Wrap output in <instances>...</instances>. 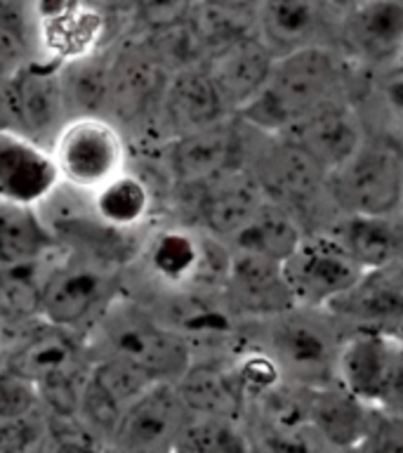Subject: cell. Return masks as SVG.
Returning <instances> with one entry per match:
<instances>
[{
    "label": "cell",
    "instance_id": "obj_1",
    "mask_svg": "<svg viewBox=\"0 0 403 453\" xmlns=\"http://www.w3.org/2000/svg\"><path fill=\"white\" fill-rule=\"evenodd\" d=\"M349 64L331 42L276 57L260 95L233 116L267 137H283L307 116L346 97Z\"/></svg>",
    "mask_w": 403,
    "mask_h": 453
},
{
    "label": "cell",
    "instance_id": "obj_2",
    "mask_svg": "<svg viewBox=\"0 0 403 453\" xmlns=\"http://www.w3.org/2000/svg\"><path fill=\"white\" fill-rule=\"evenodd\" d=\"M85 342L90 357H113L154 382H177L194 364L189 335L147 304L116 296L95 321Z\"/></svg>",
    "mask_w": 403,
    "mask_h": 453
},
{
    "label": "cell",
    "instance_id": "obj_3",
    "mask_svg": "<svg viewBox=\"0 0 403 453\" xmlns=\"http://www.w3.org/2000/svg\"><path fill=\"white\" fill-rule=\"evenodd\" d=\"M325 310L293 307L274 317L260 319L262 347L278 364L285 382L300 388H321L338 380V357L342 338L335 326L325 324Z\"/></svg>",
    "mask_w": 403,
    "mask_h": 453
},
{
    "label": "cell",
    "instance_id": "obj_4",
    "mask_svg": "<svg viewBox=\"0 0 403 453\" xmlns=\"http://www.w3.org/2000/svg\"><path fill=\"white\" fill-rule=\"evenodd\" d=\"M118 267L97 257L59 250L42 283L41 319L85 338L118 296Z\"/></svg>",
    "mask_w": 403,
    "mask_h": 453
},
{
    "label": "cell",
    "instance_id": "obj_5",
    "mask_svg": "<svg viewBox=\"0 0 403 453\" xmlns=\"http://www.w3.org/2000/svg\"><path fill=\"white\" fill-rule=\"evenodd\" d=\"M325 196L339 215L401 212L403 149L389 137H366L352 158L328 173Z\"/></svg>",
    "mask_w": 403,
    "mask_h": 453
},
{
    "label": "cell",
    "instance_id": "obj_6",
    "mask_svg": "<svg viewBox=\"0 0 403 453\" xmlns=\"http://www.w3.org/2000/svg\"><path fill=\"white\" fill-rule=\"evenodd\" d=\"M338 382L375 411L403 413V335L356 326L342 338Z\"/></svg>",
    "mask_w": 403,
    "mask_h": 453
},
{
    "label": "cell",
    "instance_id": "obj_7",
    "mask_svg": "<svg viewBox=\"0 0 403 453\" xmlns=\"http://www.w3.org/2000/svg\"><path fill=\"white\" fill-rule=\"evenodd\" d=\"M264 137L267 134L255 133V127L239 116H229L215 126L165 142V170L179 189L198 187L226 173L247 170Z\"/></svg>",
    "mask_w": 403,
    "mask_h": 453
},
{
    "label": "cell",
    "instance_id": "obj_8",
    "mask_svg": "<svg viewBox=\"0 0 403 453\" xmlns=\"http://www.w3.org/2000/svg\"><path fill=\"white\" fill-rule=\"evenodd\" d=\"M49 151L62 182L83 191H95L130 168V142L109 119L69 120Z\"/></svg>",
    "mask_w": 403,
    "mask_h": 453
},
{
    "label": "cell",
    "instance_id": "obj_9",
    "mask_svg": "<svg viewBox=\"0 0 403 453\" xmlns=\"http://www.w3.org/2000/svg\"><path fill=\"white\" fill-rule=\"evenodd\" d=\"M170 71L141 38L127 41L111 55V102L109 120L127 133L158 137V111Z\"/></svg>",
    "mask_w": 403,
    "mask_h": 453
},
{
    "label": "cell",
    "instance_id": "obj_10",
    "mask_svg": "<svg viewBox=\"0 0 403 453\" xmlns=\"http://www.w3.org/2000/svg\"><path fill=\"white\" fill-rule=\"evenodd\" d=\"M283 274L297 307L331 310L361 281L366 269L328 234H307L283 262Z\"/></svg>",
    "mask_w": 403,
    "mask_h": 453
},
{
    "label": "cell",
    "instance_id": "obj_11",
    "mask_svg": "<svg viewBox=\"0 0 403 453\" xmlns=\"http://www.w3.org/2000/svg\"><path fill=\"white\" fill-rule=\"evenodd\" d=\"M267 201L297 212L323 191L325 173L288 137H264L247 165Z\"/></svg>",
    "mask_w": 403,
    "mask_h": 453
},
{
    "label": "cell",
    "instance_id": "obj_12",
    "mask_svg": "<svg viewBox=\"0 0 403 453\" xmlns=\"http://www.w3.org/2000/svg\"><path fill=\"white\" fill-rule=\"evenodd\" d=\"M186 420L175 382H158L127 406L109 453H175Z\"/></svg>",
    "mask_w": 403,
    "mask_h": 453
},
{
    "label": "cell",
    "instance_id": "obj_13",
    "mask_svg": "<svg viewBox=\"0 0 403 453\" xmlns=\"http://www.w3.org/2000/svg\"><path fill=\"white\" fill-rule=\"evenodd\" d=\"M274 62V52L260 41V35L250 31L210 50L201 66L215 85L226 111L233 116L260 95L271 76Z\"/></svg>",
    "mask_w": 403,
    "mask_h": 453
},
{
    "label": "cell",
    "instance_id": "obj_14",
    "mask_svg": "<svg viewBox=\"0 0 403 453\" xmlns=\"http://www.w3.org/2000/svg\"><path fill=\"white\" fill-rule=\"evenodd\" d=\"M62 184L49 147L19 130L0 133V203L35 208Z\"/></svg>",
    "mask_w": 403,
    "mask_h": 453
},
{
    "label": "cell",
    "instance_id": "obj_15",
    "mask_svg": "<svg viewBox=\"0 0 403 453\" xmlns=\"http://www.w3.org/2000/svg\"><path fill=\"white\" fill-rule=\"evenodd\" d=\"M186 189L196 191L194 226L222 243H229L267 201L247 170L226 173Z\"/></svg>",
    "mask_w": 403,
    "mask_h": 453
},
{
    "label": "cell",
    "instance_id": "obj_16",
    "mask_svg": "<svg viewBox=\"0 0 403 453\" xmlns=\"http://www.w3.org/2000/svg\"><path fill=\"white\" fill-rule=\"evenodd\" d=\"M14 102L19 130L31 140L52 147L62 127L69 123V113L59 85V59H31L12 76Z\"/></svg>",
    "mask_w": 403,
    "mask_h": 453
},
{
    "label": "cell",
    "instance_id": "obj_17",
    "mask_svg": "<svg viewBox=\"0 0 403 453\" xmlns=\"http://www.w3.org/2000/svg\"><path fill=\"white\" fill-rule=\"evenodd\" d=\"M229 116L232 113L222 104L201 64L172 71L158 111V140L165 144L175 137L215 126Z\"/></svg>",
    "mask_w": 403,
    "mask_h": 453
},
{
    "label": "cell",
    "instance_id": "obj_18",
    "mask_svg": "<svg viewBox=\"0 0 403 453\" xmlns=\"http://www.w3.org/2000/svg\"><path fill=\"white\" fill-rule=\"evenodd\" d=\"M283 137L307 151L311 161L328 177V173L339 168L359 151L368 134L356 106L352 104V99L345 97L307 116Z\"/></svg>",
    "mask_w": 403,
    "mask_h": 453
},
{
    "label": "cell",
    "instance_id": "obj_19",
    "mask_svg": "<svg viewBox=\"0 0 403 453\" xmlns=\"http://www.w3.org/2000/svg\"><path fill=\"white\" fill-rule=\"evenodd\" d=\"M349 59L389 66L403 59V0H359L342 12Z\"/></svg>",
    "mask_w": 403,
    "mask_h": 453
},
{
    "label": "cell",
    "instance_id": "obj_20",
    "mask_svg": "<svg viewBox=\"0 0 403 453\" xmlns=\"http://www.w3.org/2000/svg\"><path fill=\"white\" fill-rule=\"evenodd\" d=\"M328 14L323 0H255V34L274 57L328 42Z\"/></svg>",
    "mask_w": 403,
    "mask_h": 453
},
{
    "label": "cell",
    "instance_id": "obj_21",
    "mask_svg": "<svg viewBox=\"0 0 403 453\" xmlns=\"http://www.w3.org/2000/svg\"><path fill=\"white\" fill-rule=\"evenodd\" d=\"M222 290L233 310L243 311L255 321L297 307L283 274V265L236 250H232L229 274Z\"/></svg>",
    "mask_w": 403,
    "mask_h": 453
},
{
    "label": "cell",
    "instance_id": "obj_22",
    "mask_svg": "<svg viewBox=\"0 0 403 453\" xmlns=\"http://www.w3.org/2000/svg\"><path fill=\"white\" fill-rule=\"evenodd\" d=\"M307 411L311 425L332 453L359 451L377 413L338 380L321 388H307Z\"/></svg>",
    "mask_w": 403,
    "mask_h": 453
},
{
    "label": "cell",
    "instance_id": "obj_23",
    "mask_svg": "<svg viewBox=\"0 0 403 453\" xmlns=\"http://www.w3.org/2000/svg\"><path fill=\"white\" fill-rule=\"evenodd\" d=\"M328 311L332 317L356 321V326L396 331V326H403V260L368 269Z\"/></svg>",
    "mask_w": 403,
    "mask_h": 453
},
{
    "label": "cell",
    "instance_id": "obj_24",
    "mask_svg": "<svg viewBox=\"0 0 403 453\" xmlns=\"http://www.w3.org/2000/svg\"><path fill=\"white\" fill-rule=\"evenodd\" d=\"M328 236L338 241L361 267L375 269L403 260V215H339Z\"/></svg>",
    "mask_w": 403,
    "mask_h": 453
},
{
    "label": "cell",
    "instance_id": "obj_25",
    "mask_svg": "<svg viewBox=\"0 0 403 453\" xmlns=\"http://www.w3.org/2000/svg\"><path fill=\"white\" fill-rule=\"evenodd\" d=\"M59 85L69 120L109 119L111 55L99 50L59 59Z\"/></svg>",
    "mask_w": 403,
    "mask_h": 453
},
{
    "label": "cell",
    "instance_id": "obj_26",
    "mask_svg": "<svg viewBox=\"0 0 403 453\" xmlns=\"http://www.w3.org/2000/svg\"><path fill=\"white\" fill-rule=\"evenodd\" d=\"M175 389L189 416L243 418L247 403L233 378L232 361H196L175 382Z\"/></svg>",
    "mask_w": 403,
    "mask_h": 453
},
{
    "label": "cell",
    "instance_id": "obj_27",
    "mask_svg": "<svg viewBox=\"0 0 403 453\" xmlns=\"http://www.w3.org/2000/svg\"><path fill=\"white\" fill-rule=\"evenodd\" d=\"M304 236L307 232L302 229L297 212L271 203V201H264L260 211L255 212V218L226 246L236 253L255 255L262 260L283 265L295 253Z\"/></svg>",
    "mask_w": 403,
    "mask_h": 453
},
{
    "label": "cell",
    "instance_id": "obj_28",
    "mask_svg": "<svg viewBox=\"0 0 403 453\" xmlns=\"http://www.w3.org/2000/svg\"><path fill=\"white\" fill-rule=\"evenodd\" d=\"M90 198L99 219L118 232H141L154 212L151 184L130 168L90 191Z\"/></svg>",
    "mask_w": 403,
    "mask_h": 453
},
{
    "label": "cell",
    "instance_id": "obj_29",
    "mask_svg": "<svg viewBox=\"0 0 403 453\" xmlns=\"http://www.w3.org/2000/svg\"><path fill=\"white\" fill-rule=\"evenodd\" d=\"M52 257L24 265L0 267V328L3 338L7 333H19L41 319L42 283Z\"/></svg>",
    "mask_w": 403,
    "mask_h": 453
},
{
    "label": "cell",
    "instance_id": "obj_30",
    "mask_svg": "<svg viewBox=\"0 0 403 453\" xmlns=\"http://www.w3.org/2000/svg\"><path fill=\"white\" fill-rule=\"evenodd\" d=\"M57 246L35 208L0 203V267L55 257Z\"/></svg>",
    "mask_w": 403,
    "mask_h": 453
},
{
    "label": "cell",
    "instance_id": "obj_31",
    "mask_svg": "<svg viewBox=\"0 0 403 453\" xmlns=\"http://www.w3.org/2000/svg\"><path fill=\"white\" fill-rule=\"evenodd\" d=\"M175 453H257L253 430L243 418L189 416L184 423Z\"/></svg>",
    "mask_w": 403,
    "mask_h": 453
},
{
    "label": "cell",
    "instance_id": "obj_32",
    "mask_svg": "<svg viewBox=\"0 0 403 453\" xmlns=\"http://www.w3.org/2000/svg\"><path fill=\"white\" fill-rule=\"evenodd\" d=\"M125 403H120L118 399H116V396H113L111 392L87 371V375H85L83 380V388H80L76 418L78 423L87 430V434H90L106 453H109V446H111L116 432H118V425L120 420H123V416H125Z\"/></svg>",
    "mask_w": 403,
    "mask_h": 453
},
{
    "label": "cell",
    "instance_id": "obj_33",
    "mask_svg": "<svg viewBox=\"0 0 403 453\" xmlns=\"http://www.w3.org/2000/svg\"><path fill=\"white\" fill-rule=\"evenodd\" d=\"M232 371L239 385L240 395L246 399L247 409L253 406L257 399L269 395L271 389L285 382L281 368L271 357H269L262 347H250L246 352L232 359Z\"/></svg>",
    "mask_w": 403,
    "mask_h": 453
},
{
    "label": "cell",
    "instance_id": "obj_34",
    "mask_svg": "<svg viewBox=\"0 0 403 453\" xmlns=\"http://www.w3.org/2000/svg\"><path fill=\"white\" fill-rule=\"evenodd\" d=\"M31 59V28L19 0H0V76H14Z\"/></svg>",
    "mask_w": 403,
    "mask_h": 453
},
{
    "label": "cell",
    "instance_id": "obj_35",
    "mask_svg": "<svg viewBox=\"0 0 403 453\" xmlns=\"http://www.w3.org/2000/svg\"><path fill=\"white\" fill-rule=\"evenodd\" d=\"M42 411L35 382L0 361V420H17Z\"/></svg>",
    "mask_w": 403,
    "mask_h": 453
},
{
    "label": "cell",
    "instance_id": "obj_36",
    "mask_svg": "<svg viewBox=\"0 0 403 453\" xmlns=\"http://www.w3.org/2000/svg\"><path fill=\"white\" fill-rule=\"evenodd\" d=\"M194 5L196 0H133V12L141 31H151L184 21Z\"/></svg>",
    "mask_w": 403,
    "mask_h": 453
},
{
    "label": "cell",
    "instance_id": "obj_37",
    "mask_svg": "<svg viewBox=\"0 0 403 453\" xmlns=\"http://www.w3.org/2000/svg\"><path fill=\"white\" fill-rule=\"evenodd\" d=\"M356 453H403V413L377 411L366 441Z\"/></svg>",
    "mask_w": 403,
    "mask_h": 453
},
{
    "label": "cell",
    "instance_id": "obj_38",
    "mask_svg": "<svg viewBox=\"0 0 403 453\" xmlns=\"http://www.w3.org/2000/svg\"><path fill=\"white\" fill-rule=\"evenodd\" d=\"M5 130H19L12 76H0V133Z\"/></svg>",
    "mask_w": 403,
    "mask_h": 453
},
{
    "label": "cell",
    "instance_id": "obj_39",
    "mask_svg": "<svg viewBox=\"0 0 403 453\" xmlns=\"http://www.w3.org/2000/svg\"><path fill=\"white\" fill-rule=\"evenodd\" d=\"M380 97L389 111L394 113L396 119L403 123V71L392 73V76H387L382 81Z\"/></svg>",
    "mask_w": 403,
    "mask_h": 453
},
{
    "label": "cell",
    "instance_id": "obj_40",
    "mask_svg": "<svg viewBox=\"0 0 403 453\" xmlns=\"http://www.w3.org/2000/svg\"><path fill=\"white\" fill-rule=\"evenodd\" d=\"M323 3L331 7V10H342V12H346V10L356 5L359 0H323Z\"/></svg>",
    "mask_w": 403,
    "mask_h": 453
},
{
    "label": "cell",
    "instance_id": "obj_41",
    "mask_svg": "<svg viewBox=\"0 0 403 453\" xmlns=\"http://www.w3.org/2000/svg\"><path fill=\"white\" fill-rule=\"evenodd\" d=\"M208 3H217L226 7H253L255 0H208Z\"/></svg>",
    "mask_w": 403,
    "mask_h": 453
},
{
    "label": "cell",
    "instance_id": "obj_42",
    "mask_svg": "<svg viewBox=\"0 0 403 453\" xmlns=\"http://www.w3.org/2000/svg\"><path fill=\"white\" fill-rule=\"evenodd\" d=\"M0 347H3V328H0Z\"/></svg>",
    "mask_w": 403,
    "mask_h": 453
},
{
    "label": "cell",
    "instance_id": "obj_43",
    "mask_svg": "<svg viewBox=\"0 0 403 453\" xmlns=\"http://www.w3.org/2000/svg\"><path fill=\"white\" fill-rule=\"evenodd\" d=\"M401 215H403V198H401Z\"/></svg>",
    "mask_w": 403,
    "mask_h": 453
}]
</instances>
